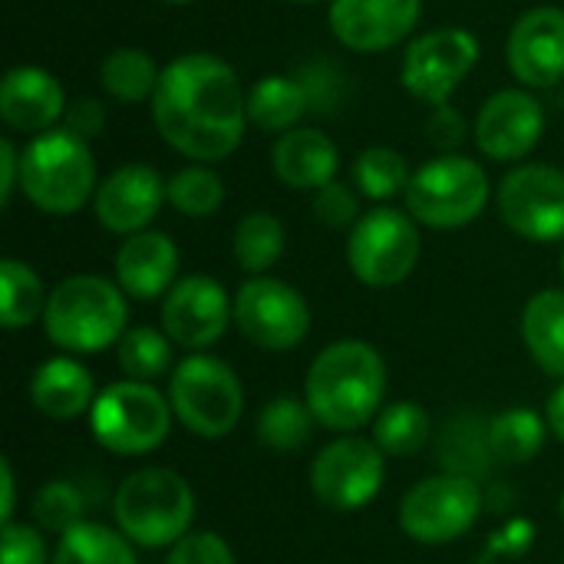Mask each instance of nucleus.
I'll list each match as a JSON object with an SVG mask.
<instances>
[{"label": "nucleus", "instance_id": "f257e3e1", "mask_svg": "<svg viewBox=\"0 0 564 564\" xmlns=\"http://www.w3.org/2000/svg\"><path fill=\"white\" fill-rule=\"evenodd\" d=\"M149 106L159 135L192 162H221L245 139L248 96L235 66L215 53L198 50L162 66Z\"/></svg>", "mask_w": 564, "mask_h": 564}, {"label": "nucleus", "instance_id": "f03ea898", "mask_svg": "<svg viewBox=\"0 0 564 564\" xmlns=\"http://www.w3.org/2000/svg\"><path fill=\"white\" fill-rule=\"evenodd\" d=\"M387 364L367 340L327 344L307 367L304 400L317 426L330 433H357L387 406Z\"/></svg>", "mask_w": 564, "mask_h": 564}, {"label": "nucleus", "instance_id": "7ed1b4c3", "mask_svg": "<svg viewBox=\"0 0 564 564\" xmlns=\"http://www.w3.org/2000/svg\"><path fill=\"white\" fill-rule=\"evenodd\" d=\"M40 324L63 354H102L129 330V297L99 274H73L50 291Z\"/></svg>", "mask_w": 564, "mask_h": 564}, {"label": "nucleus", "instance_id": "20e7f679", "mask_svg": "<svg viewBox=\"0 0 564 564\" xmlns=\"http://www.w3.org/2000/svg\"><path fill=\"white\" fill-rule=\"evenodd\" d=\"M96 188L93 149L66 126L33 135L20 149V192L43 215H76L86 202H93Z\"/></svg>", "mask_w": 564, "mask_h": 564}, {"label": "nucleus", "instance_id": "39448f33", "mask_svg": "<svg viewBox=\"0 0 564 564\" xmlns=\"http://www.w3.org/2000/svg\"><path fill=\"white\" fill-rule=\"evenodd\" d=\"M116 529L139 549H172L192 532L195 492L172 469L145 466L122 479L112 499Z\"/></svg>", "mask_w": 564, "mask_h": 564}, {"label": "nucleus", "instance_id": "423d86ee", "mask_svg": "<svg viewBox=\"0 0 564 564\" xmlns=\"http://www.w3.org/2000/svg\"><path fill=\"white\" fill-rule=\"evenodd\" d=\"M489 175L476 159L466 155H436L430 162H423L406 192V212L416 218V225L423 228H436V231H453V228H466L473 225L486 205H489Z\"/></svg>", "mask_w": 564, "mask_h": 564}, {"label": "nucleus", "instance_id": "0eeeda50", "mask_svg": "<svg viewBox=\"0 0 564 564\" xmlns=\"http://www.w3.org/2000/svg\"><path fill=\"white\" fill-rule=\"evenodd\" d=\"M165 397L175 420L198 440H225L245 413L238 373L212 354H188L178 360Z\"/></svg>", "mask_w": 564, "mask_h": 564}, {"label": "nucleus", "instance_id": "6e6552de", "mask_svg": "<svg viewBox=\"0 0 564 564\" xmlns=\"http://www.w3.org/2000/svg\"><path fill=\"white\" fill-rule=\"evenodd\" d=\"M172 403L152 383L116 380L99 390L89 410L93 440L112 456H145L155 453L172 433Z\"/></svg>", "mask_w": 564, "mask_h": 564}, {"label": "nucleus", "instance_id": "1a4fd4ad", "mask_svg": "<svg viewBox=\"0 0 564 564\" xmlns=\"http://www.w3.org/2000/svg\"><path fill=\"white\" fill-rule=\"evenodd\" d=\"M420 254L423 238L416 218L393 205L364 212L347 235V264L354 278L377 291L403 284L416 271Z\"/></svg>", "mask_w": 564, "mask_h": 564}, {"label": "nucleus", "instance_id": "9d476101", "mask_svg": "<svg viewBox=\"0 0 564 564\" xmlns=\"http://www.w3.org/2000/svg\"><path fill=\"white\" fill-rule=\"evenodd\" d=\"M482 489L466 473H440L410 486L400 502V529L416 545H453L476 529Z\"/></svg>", "mask_w": 564, "mask_h": 564}, {"label": "nucleus", "instance_id": "9b49d317", "mask_svg": "<svg viewBox=\"0 0 564 564\" xmlns=\"http://www.w3.org/2000/svg\"><path fill=\"white\" fill-rule=\"evenodd\" d=\"M387 479V453L364 436H337L311 463V492L330 512L367 509Z\"/></svg>", "mask_w": 564, "mask_h": 564}, {"label": "nucleus", "instance_id": "f8f14e48", "mask_svg": "<svg viewBox=\"0 0 564 564\" xmlns=\"http://www.w3.org/2000/svg\"><path fill=\"white\" fill-rule=\"evenodd\" d=\"M235 327L268 354H288L311 334V307L297 288L278 278H248L235 294Z\"/></svg>", "mask_w": 564, "mask_h": 564}, {"label": "nucleus", "instance_id": "ddd939ff", "mask_svg": "<svg viewBox=\"0 0 564 564\" xmlns=\"http://www.w3.org/2000/svg\"><path fill=\"white\" fill-rule=\"evenodd\" d=\"M479 40L466 26H440L416 36L400 66L403 89L430 106L449 102V96L466 83L473 66L479 63Z\"/></svg>", "mask_w": 564, "mask_h": 564}, {"label": "nucleus", "instance_id": "4468645a", "mask_svg": "<svg viewBox=\"0 0 564 564\" xmlns=\"http://www.w3.org/2000/svg\"><path fill=\"white\" fill-rule=\"evenodd\" d=\"M499 218L525 241H564V172L555 165H516L496 192Z\"/></svg>", "mask_w": 564, "mask_h": 564}, {"label": "nucleus", "instance_id": "2eb2a0df", "mask_svg": "<svg viewBox=\"0 0 564 564\" xmlns=\"http://www.w3.org/2000/svg\"><path fill=\"white\" fill-rule=\"evenodd\" d=\"M231 324L235 297H228V291L208 274H185L162 297V330L175 347H185L192 354L218 344Z\"/></svg>", "mask_w": 564, "mask_h": 564}, {"label": "nucleus", "instance_id": "dca6fc26", "mask_svg": "<svg viewBox=\"0 0 564 564\" xmlns=\"http://www.w3.org/2000/svg\"><path fill=\"white\" fill-rule=\"evenodd\" d=\"M423 17V0H330L327 23L354 53H387L403 43Z\"/></svg>", "mask_w": 564, "mask_h": 564}, {"label": "nucleus", "instance_id": "f3484780", "mask_svg": "<svg viewBox=\"0 0 564 564\" xmlns=\"http://www.w3.org/2000/svg\"><path fill=\"white\" fill-rule=\"evenodd\" d=\"M545 132V109L529 89L492 93L476 116V145L492 162H522Z\"/></svg>", "mask_w": 564, "mask_h": 564}, {"label": "nucleus", "instance_id": "a211bd4d", "mask_svg": "<svg viewBox=\"0 0 564 564\" xmlns=\"http://www.w3.org/2000/svg\"><path fill=\"white\" fill-rule=\"evenodd\" d=\"M162 202H169L165 178L152 165L132 162V165H119L99 182L93 195V212L106 231L129 238L155 221Z\"/></svg>", "mask_w": 564, "mask_h": 564}, {"label": "nucleus", "instance_id": "6ab92c4d", "mask_svg": "<svg viewBox=\"0 0 564 564\" xmlns=\"http://www.w3.org/2000/svg\"><path fill=\"white\" fill-rule=\"evenodd\" d=\"M509 69L529 89H549L564 79V10L532 7L509 33Z\"/></svg>", "mask_w": 564, "mask_h": 564}, {"label": "nucleus", "instance_id": "aec40b11", "mask_svg": "<svg viewBox=\"0 0 564 564\" xmlns=\"http://www.w3.org/2000/svg\"><path fill=\"white\" fill-rule=\"evenodd\" d=\"M66 93L43 66H13L0 83V119L20 135H43L66 116Z\"/></svg>", "mask_w": 564, "mask_h": 564}, {"label": "nucleus", "instance_id": "412c9836", "mask_svg": "<svg viewBox=\"0 0 564 564\" xmlns=\"http://www.w3.org/2000/svg\"><path fill=\"white\" fill-rule=\"evenodd\" d=\"M178 281V248L165 231L129 235L116 251V284L132 301H159Z\"/></svg>", "mask_w": 564, "mask_h": 564}, {"label": "nucleus", "instance_id": "4be33fe9", "mask_svg": "<svg viewBox=\"0 0 564 564\" xmlns=\"http://www.w3.org/2000/svg\"><path fill=\"white\" fill-rule=\"evenodd\" d=\"M271 165H274V175L288 188L317 192V188L337 182L340 152L330 142V135H324L321 129L297 126V129L278 135V142L271 149Z\"/></svg>", "mask_w": 564, "mask_h": 564}, {"label": "nucleus", "instance_id": "5701e85b", "mask_svg": "<svg viewBox=\"0 0 564 564\" xmlns=\"http://www.w3.org/2000/svg\"><path fill=\"white\" fill-rule=\"evenodd\" d=\"M96 380L76 357H50L30 377V400L46 420H76L96 403Z\"/></svg>", "mask_w": 564, "mask_h": 564}, {"label": "nucleus", "instance_id": "b1692460", "mask_svg": "<svg viewBox=\"0 0 564 564\" xmlns=\"http://www.w3.org/2000/svg\"><path fill=\"white\" fill-rule=\"evenodd\" d=\"M317 106L311 79H294L284 73H271L258 79L248 93V122L268 135H284L297 129V122Z\"/></svg>", "mask_w": 564, "mask_h": 564}, {"label": "nucleus", "instance_id": "393cba45", "mask_svg": "<svg viewBox=\"0 0 564 564\" xmlns=\"http://www.w3.org/2000/svg\"><path fill=\"white\" fill-rule=\"evenodd\" d=\"M522 340L532 360L549 373L564 380V291L545 288L529 297L522 311Z\"/></svg>", "mask_w": 564, "mask_h": 564}, {"label": "nucleus", "instance_id": "a878e982", "mask_svg": "<svg viewBox=\"0 0 564 564\" xmlns=\"http://www.w3.org/2000/svg\"><path fill=\"white\" fill-rule=\"evenodd\" d=\"M159 79H162V69L155 56L139 46H119L99 63V86L106 89V96L126 106L152 102Z\"/></svg>", "mask_w": 564, "mask_h": 564}, {"label": "nucleus", "instance_id": "bb28decb", "mask_svg": "<svg viewBox=\"0 0 564 564\" xmlns=\"http://www.w3.org/2000/svg\"><path fill=\"white\" fill-rule=\"evenodd\" d=\"M549 433H552L549 430V420H542L539 413H532L525 406L506 410V413L492 416L489 426H486L489 453H492V459H499L506 466H525V463H532L542 453Z\"/></svg>", "mask_w": 564, "mask_h": 564}, {"label": "nucleus", "instance_id": "cd10ccee", "mask_svg": "<svg viewBox=\"0 0 564 564\" xmlns=\"http://www.w3.org/2000/svg\"><path fill=\"white\" fill-rule=\"evenodd\" d=\"M288 248V231L281 225L278 215L271 212H248L231 235V254L238 261L241 271H248L251 278L268 274Z\"/></svg>", "mask_w": 564, "mask_h": 564}, {"label": "nucleus", "instance_id": "c85d7f7f", "mask_svg": "<svg viewBox=\"0 0 564 564\" xmlns=\"http://www.w3.org/2000/svg\"><path fill=\"white\" fill-rule=\"evenodd\" d=\"M50 564H139L135 545L109 525L79 522L66 535H59Z\"/></svg>", "mask_w": 564, "mask_h": 564}, {"label": "nucleus", "instance_id": "c756f323", "mask_svg": "<svg viewBox=\"0 0 564 564\" xmlns=\"http://www.w3.org/2000/svg\"><path fill=\"white\" fill-rule=\"evenodd\" d=\"M46 288L40 274L17 258L0 261V324L7 330H23L33 321H43L46 311Z\"/></svg>", "mask_w": 564, "mask_h": 564}, {"label": "nucleus", "instance_id": "7c9ffc66", "mask_svg": "<svg viewBox=\"0 0 564 564\" xmlns=\"http://www.w3.org/2000/svg\"><path fill=\"white\" fill-rule=\"evenodd\" d=\"M314 426H317V420H314L307 400L274 397L261 406L254 433H258V443L274 453H297L311 443Z\"/></svg>", "mask_w": 564, "mask_h": 564}, {"label": "nucleus", "instance_id": "2f4dec72", "mask_svg": "<svg viewBox=\"0 0 564 564\" xmlns=\"http://www.w3.org/2000/svg\"><path fill=\"white\" fill-rule=\"evenodd\" d=\"M373 443L397 459L416 456L430 443V413L416 400H397L373 420Z\"/></svg>", "mask_w": 564, "mask_h": 564}, {"label": "nucleus", "instance_id": "473e14b6", "mask_svg": "<svg viewBox=\"0 0 564 564\" xmlns=\"http://www.w3.org/2000/svg\"><path fill=\"white\" fill-rule=\"evenodd\" d=\"M172 340L165 330L159 327H129L122 334V340L116 344V360L126 380H139V383H152L162 373L175 370L172 360Z\"/></svg>", "mask_w": 564, "mask_h": 564}, {"label": "nucleus", "instance_id": "72a5a7b5", "mask_svg": "<svg viewBox=\"0 0 564 564\" xmlns=\"http://www.w3.org/2000/svg\"><path fill=\"white\" fill-rule=\"evenodd\" d=\"M410 178H413V172H410L403 152H397L390 145H370L354 159V188L370 202L387 205L390 198L406 192Z\"/></svg>", "mask_w": 564, "mask_h": 564}, {"label": "nucleus", "instance_id": "f704fd0d", "mask_svg": "<svg viewBox=\"0 0 564 564\" xmlns=\"http://www.w3.org/2000/svg\"><path fill=\"white\" fill-rule=\"evenodd\" d=\"M165 198L185 218H208L225 205V182L212 165L192 162L165 182Z\"/></svg>", "mask_w": 564, "mask_h": 564}, {"label": "nucleus", "instance_id": "c9c22d12", "mask_svg": "<svg viewBox=\"0 0 564 564\" xmlns=\"http://www.w3.org/2000/svg\"><path fill=\"white\" fill-rule=\"evenodd\" d=\"M33 519L43 532L66 535L83 522V496L66 479H50L33 496Z\"/></svg>", "mask_w": 564, "mask_h": 564}, {"label": "nucleus", "instance_id": "e433bc0d", "mask_svg": "<svg viewBox=\"0 0 564 564\" xmlns=\"http://www.w3.org/2000/svg\"><path fill=\"white\" fill-rule=\"evenodd\" d=\"M311 208H314V218L324 228L344 231V228H354L360 221V192H354L344 182H330V185L314 192Z\"/></svg>", "mask_w": 564, "mask_h": 564}, {"label": "nucleus", "instance_id": "4c0bfd02", "mask_svg": "<svg viewBox=\"0 0 564 564\" xmlns=\"http://www.w3.org/2000/svg\"><path fill=\"white\" fill-rule=\"evenodd\" d=\"M50 545L40 529L26 522H7L0 532V564H50Z\"/></svg>", "mask_w": 564, "mask_h": 564}, {"label": "nucleus", "instance_id": "58836bf2", "mask_svg": "<svg viewBox=\"0 0 564 564\" xmlns=\"http://www.w3.org/2000/svg\"><path fill=\"white\" fill-rule=\"evenodd\" d=\"M165 564H238L231 545L218 532H188L169 549Z\"/></svg>", "mask_w": 564, "mask_h": 564}, {"label": "nucleus", "instance_id": "ea45409f", "mask_svg": "<svg viewBox=\"0 0 564 564\" xmlns=\"http://www.w3.org/2000/svg\"><path fill=\"white\" fill-rule=\"evenodd\" d=\"M469 126L463 119V112L449 102L433 106L430 119H426V139L440 149V155H456V149L466 142Z\"/></svg>", "mask_w": 564, "mask_h": 564}, {"label": "nucleus", "instance_id": "a19ab883", "mask_svg": "<svg viewBox=\"0 0 564 564\" xmlns=\"http://www.w3.org/2000/svg\"><path fill=\"white\" fill-rule=\"evenodd\" d=\"M63 126H66L73 135H79V139L93 142V139H96V135H102V129H106V106H102L96 96L73 99V102L66 106Z\"/></svg>", "mask_w": 564, "mask_h": 564}, {"label": "nucleus", "instance_id": "79ce46f5", "mask_svg": "<svg viewBox=\"0 0 564 564\" xmlns=\"http://www.w3.org/2000/svg\"><path fill=\"white\" fill-rule=\"evenodd\" d=\"M20 188V149L10 139H0V202L10 205Z\"/></svg>", "mask_w": 564, "mask_h": 564}, {"label": "nucleus", "instance_id": "37998d69", "mask_svg": "<svg viewBox=\"0 0 564 564\" xmlns=\"http://www.w3.org/2000/svg\"><path fill=\"white\" fill-rule=\"evenodd\" d=\"M0 492H3V502H0V522H13V509H17V476H13V463L10 459H0Z\"/></svg>", "mask_w": 564, "mask_h": 564}, {"label": "nucleus", "instance_id": "c03bdc74", "mask_svg": "<svg viewBox=\"0 0 564 564\" xmlns=\"http://www.w3.org/2000/svg\"><path fill=\"white\" fill-rule=\"evenodd\" d=\"M545 420H549V430L555 433V440H562L564 443V380L555 387V393L549 397Z\"/></svg>", "mask_w": 564, "mask_h": 564}, {"label": "nucleus", "instance_id": "a18cd8bd", "mask_svg": "<svg viewBox=\"0 0 564 564\" xmlns=\"http://www.w3.org/2000/svg\"><path fill=\"white\" fill-rule=\"evenodd\" d=\"M558 516H562V522H564V492H562V499H558Z\"/></svg>", "mask_w": 564, "mask_h": 564}, {"label": "nucleus", "instance_id": "49530a36", "mask_svg": "<svg viewBox=\"0 0 564 564\" xmlns=\"http://www.w3.org/2000/svg\"><path fill=\"white\" fill-rule=\"evenodd\" d=\"M165 3H175V7H182V3H195V0H165Z\"/></svg>", "mask_w": 564, "mask_h": 564}, {"label": "nucleus", "instance_id": "de8ad7c7", "mask_svg": "<svg viewBox=\"0 0 564 564\" xmlns=\"http://www.w3.org/2000/svg\"><path fill=\"white\" fill-rule=\"evenodd\" d=\"M288 3H321V0H288Z\"/></svg>", "mask_w": 564, "mask_h": 564}, {"label": "nucleus", "instance_id": "09e8293b", "mask_svg": "<svg viewBox=\"0 0 564 564\" xmlns=\"http://www.w3.org/2000/svg\"><path fill=\"white\" fill-rule=\"evenodd\" d=\"M562 278H564V251H562Z\"/></svg>", "mask_w": 564, "mask_h": 564}]
</instances>
